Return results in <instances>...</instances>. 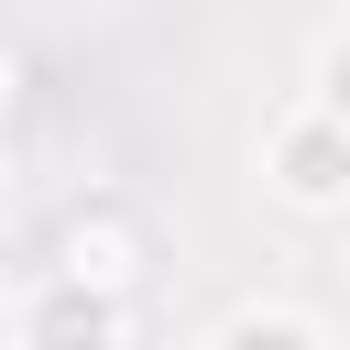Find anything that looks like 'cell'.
<instances>
[{
    "mask_svg": "<svg viewBox=\"0 0 350 350\" xmlns=\"http://www.w3.org/2000/svg\"><path fill=\"white\" fill-rule=\"evenodd\" d=\"M262 186L284 197V208H306V219H328V208H350V131L328 120V109H284L273 131H262Z\"/></svg>",
    "mask_w": 350,
    "mask_h": 350,
    "instance_id": "6da1fadb",
    "label": "cell"
},
{
    "mask_svg": "<svg viewBox=\"0 0 350 350\" xmlns=\"http://www.w3.org/2000/svg\"><path fill=\"white\" fill-rule=\"evenodd\" d=\"M11 339L22 350H131V295H109L88 273H44L11 306Z\"/></svg>",
    "mask_w": 350,
    "mask_h": 350,
    "instance_id": "7a4b0ae2",
    "label": "cell"
},
{
    "mask_svg": "<svg viewBox=\"0 0 350 350\" xmlns=\"http://www.w3.org/2000/svg\"><path fill=\"white\" fill-rule=\"evenodd\" d=\"M131 252H142V230H131L120 208H88V219L66 230V252H55V273H88V284L131 295Z\"/></svg>",
    "mask_w": 350,
    "mask_h": 350,
    "instance_id": "3957f363",
    "label": "cell"
},
{
    "mask_svg": "<svg viewBox=\"0 0 350 350\" xmlns=\"http://www.w3.org/2000/svg\"><path fill=\"white\" fill-rule=\"evenodd\" d=\"M197 350H328V328H317L306 306H230Z\"/></svg>",
    "mask_w": 350,
    "mask_h": 350,
    "instance_id": "277c9868",
    "label": "cell"
},
{
    "mask_svg": "<svg viewBox=\"0 0 350 350\" xmlns=\"http://www.w3.org/2000/svg\"><path fill=\"white\" fill-rule=\"evenodd\" d=\"M306 109H328V120L350 131V22H339V33H317V66H306Z\"/></svg>",
    "mask_w": 350,
    "mask_h": 350,
    "instance_id": "5b68a950",
    "label": "cell"
}]
</instances>
